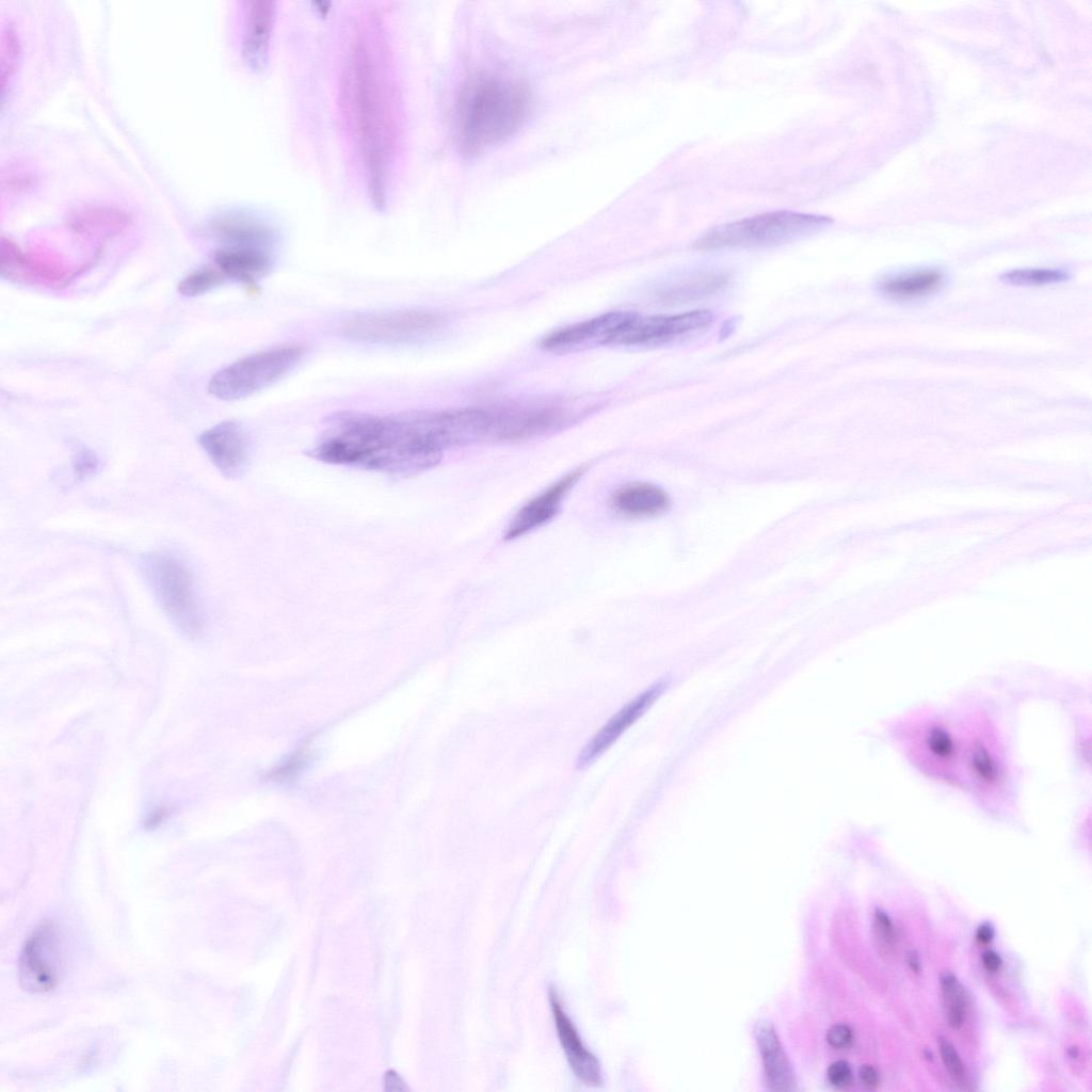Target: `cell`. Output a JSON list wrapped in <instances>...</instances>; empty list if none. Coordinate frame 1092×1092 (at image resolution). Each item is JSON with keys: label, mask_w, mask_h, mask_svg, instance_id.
Instances as JSON below:
<instances>
[{"label": "cell", "mask_w": 1092, "mask_h": 1092, "mask_svg": "<svg viewBox=\"0 0 1092 1092\" xmlns=\"http://www.w3.org/2000/svg\"><path fill=\"white\" fill-rule=\"evenodd\" d=\"M530 96L526 85L493 74H479L464 85L456 106L461 151L476 156L512 136L525 122Z\"/></svg>", "instance_id": "cell-1"}, {"label": "cell", "mask_w": 1092, "mask_h": 1092, "mask_svg": "<svg viewBox=\"0 0 1092 1092\" xmlns=\"http://www.w3.org/2000/svg\"><path fill=\"white\" fill-rule=\"evenodd\" d=\"M378 55L363 44L354 51L348 76V96L352 107L359 146L372 179L381 182L391 154V96L382 78Z\"/></svg>", "instance_id": "cell-2"}, {"label": "cell", "mask_w": 1092, "mask_h": 1092, "mask_svg": "<svg viewBox=\"0 0 1092 1092\" xmlns=\"http://www.w3.org/2000/svg\"><path fill=\"white\" fill-rule=\"evenodd\" d=\"M895 732L903 752L922 773L954 786L964 783L962 735L949 721L920 712L903 719Z\"/></svg>", "instance_id": "cell-3"}, {"label": "cell", "mask_w": 1092, "mask_h": 1092, "mask_svg": "<svg viewBox=\"0 0 1092 1092\" xmlns=\"http://www.w3.org/2000/svg\"><path fill=\"white\" fill-rule=\"evenodd\" d=\"M830 223L823 215L768 212L716 226L698 238L694 247L716 251L777 245L814 234Z\"/></svg>", "instance_id": "cell-4"}, {"label": "cell", "mask_w": 1092, "mask_h": 1092, "mask_svg": "<svg viewBox=\"0 0 1092 1092\" xmlns=\"http://www.w3.org/2000/svg\"><path fill=\"white\" fill-rule=\"evenodd\" d=\"M962 741L965 781L985 804L1001 806L1009 789V769L996 728L983 714H974Z\"/></svg>", "instance_id": "cell-5"}, {"label": "cell", "mask_w": 1092, "mask_h": 1092, "mask_svg": "<svg viewBox=\"0 0 1092 1092\" xmlns=\"http://www.w3.org/2000/svg\"><path fill=\"white\" fill-rule=\"evenodd\" d=\"M305 347L289 342L244 356L218 371L208 391L225 401L250 397L287 375L305 355Z\"/></svg>", "instance_id": "cell-6"}, {"label": "cell", "mask_w": 1092, "mask_h": 1092, "mask_svg": "<svg viewBox=\"0 0 1092 1092\" xmlns=\"http://www.w3.org/2000/svg\"><path fill=\"white\" fill-rule=\"evenodd\" d=\"M142 566L158 604L171 621L189 635L198 633L203 627L202 608L187 567L163 553L147 555Z\"/></svg>", "instance_id": "cell-7"}, {"label": "cell", "mask_w": 1092, "mask_h": 1092, "mask_svg": "<svg viewBox=\"0 0 1092 1092\" xmlns=\"http://www.w3.org/2000/svg\"><path fill=\"white\" fill-rule=\"evenodd\" d=\"M444 323L441 315L404 309L360 314L349 319L342 331L349 338L373 343H408L429 337Z\"/></svg>", "instance_id": "cell-8"}, {"label": "cell", "mask_w": 1092, "mask_h": 1092, "mask_svg": "<svg viewBox=\"0 0 1092 1092\" xmlns=\"http://www.w3.org/2000/svg\"><path fill=\"white\" fill-rule=\"evenodd\" d=\"M712 321V312L705 309L653 316H640L631 312L619 330L612 346L661 344L705 328Z\"/></svg>", "instance_id": "cell-9"}, {"label": "cell", "mask_w": 1092, "mask_h": 1092, "mask_svg": "<svg viewBox=\"0 0 1092 1092\" xmlns=\"http://www.w3.org/2000/svg\"><path fill=\"white\" fill-rule=\"evenodd\" d=\"M489 411L487 440L519 441L543 435L566 421V411L553 403L508 405Z\"/></svg>", "instance_id": "cell-10"}, {"label": "cell", "mask_w": 1092, "mask_h": 1092, "mask_svg": "<svg viewBox=\"0 0 1092 1092\" xmlns=\"http://www.w3.org/2000/svg\"><path fill=\"white\" fill-rule=\"evenodd\" d=\"M19 982L25 991L48 993L60 976V956L53 925L44 921L26 938L19 957Z\"/></svg>", "instance_id": "cell-11"}, {"label": "cell", "mask_w": 1092, "mask_h": 1092, "mask_svg": "<svg viewBox=\"0 0 1092 1092\" xmlns=\"http://www.w3.org/2000/svg\"><path fill=\"white\" fill-rule=\"evenodd\" d=\"M629 311H610L597 317L558 328L546 335L541 348L552 353H571L612 342Z\"/></svg>", "instance_id": "cell-12"}, {"label": "cell", "mask_w": 1092, "mask_h": 1092, "mask_svg": "<svg viewBox=\"0 0 1092 1092\" xmlns=\"http://www.w3.org/2000/svg\"><path fill=\"white\" fill-rule=\"evenodd\" d=\"M198 443L214 466L226 477H239L247 466L251 445L243 424L236 419L204 431Z\"/></svg>", "instance_id": "cell-13"}, {"label": "cell", "mask_w": 1092, "mask_h": 1092, "mask_svg": "<svg viewBox=\"0 0 1092 1092\" xmlns=\"http://www.w3.org/2000/svg\"><path fill=\"white\" fill-rule=\"evenodd\" d=\"M584 470L580 466L569 471L526 502L511 519L503 539L516 540L548 524L558 514L563 500Z\"/></svg>", "instance_id": "cell-14"}, {"label": "cell", "mask_w": 1092, "mask_h": 1092, "mask_svg": "<svg viewBox=\"0 0 1092 1092\" xmlns=\"http://www.w3.org/2000/svg\"><path fill=\"white\" fill-rule=\"evenodd\" d=\"M549 1000L557 1034L571 1070L585 1086H600L603 1081L600 1064L595 1055L584 1046L574 1023L563 1008L558 993L552 989L549 992Z\"/></svg>", "instance_id": "cell-15"}, {"label": "cell", "mask_w": 1092, "mask_h": 1092, "mask_svg": "<svg viewBox=\"0 0 1092 1092\" xmlns=\"http://www.w3.org/2000/svg\"><path fill=\"white\" fill-rule=\"evenodd\" d=\"M663 685L645 690L619 710L584 745L579 753L578 766L584 767L599 757L654 703Z\"/></svg>", "instance_id": "cell-16"}, {"label": "cell", "mask_w": 1092, "mask_h": 1092, "mask_svg": "<svg viewBox=\"0 0 1092 1092\" xmlns=\"http://www.w3.org/2000/svg\"><path fill=\"white\" fill-rule=\"evenodd\" d=\"M218 270L227 277L254 285L273 267L272 247L223 244L214 252Z\"/></svg>", "instance_id": "cell-17"}, {"label": "cell", "mask_w": 1092, "mask_h": 1092, "mask_svg": "<svg viewBox=\"0 0 1092 1092\" xmlns=\"http://www.w3.org/2000/svg\"><path fill=\"white\" fill-rule=\"evenodd\" d=\"M762 1060L765 1077L770 1090L790 1091L794 1077L774 1027L767 1021L757 1022L754 1029Z\"/></svg>", "instance_id": "cell-18"}, {"label": "cell", "mask_w": 1092, "mask_h": 1092, "mask_svg": "<svg viewBox=\"0 0 1092 1092\" xmlns=\"http://www.w3.org/2000/svg\"><path fill=\"white\" fill-rule=\"evenodd\" d=\"M612 509L629 518H643L664 512L670 504L667 493L651 483L631 482L616 488L611 495Z\"/></svg>", "instance_id": "cell-19"}, {"label": "cell", "mask_w": 1092, "mask_h": 1092, "mask_svg": "<svg viewBox=\"0 0 1092 1092\" xmlns=\"http://www.w3.org/2000/svg\"><path fill=\"white\" fill-rule=\"evenodd\" d=\"M245 9V21L242 38L243 52L254 64L264 60L275 10L270 3L248 2Z\"/></svg>", "instance_id": "cell-20"}, {"label": "cell", "mask_w": 1092, "mask_h": 1092, "mask_svg": "<svg viewBox=\"0 0 1092 1092\" xmlns=\"http://www.w3.org/2000/svg\"><path fill=\"white\" fill-rule=\"evenodd\" d=\"M729 278L724 271H700L667 286L660 296L670 303H688L719 292Z\"/></svg>", "instance_id": "cell-21"}, {"label": "cell", "mask_w": 1092, "mask_h": 1092, "mask_svg": "<svg viewBox=\"0 0 1092 1092\" xmlns=\"http://www.w3.org/2000/svg\"><path fill=\"white\" fill-rule=\"evenodd\" d=\"M942 272L933 269L918 270L884 279L881 292L896 301H912L934 293L942 285Z\"/></svg>", "instance_id": "cell-22"}, {"label": "cell", "mask_w": 1092, "mask_h": 1092, "mask_svg": "<svg viewBox=\"0 0 1092 1092\" xmlns=\"http://www.w3.org/2000/svg\"><path fill=\"white\" fill-rule=\"evenodd\" d=\"M942 989L946 1019L952 1028H960L965 1016V997L962 986L954 976L945 975L942 978Z\"/></svg>", "instance_id": "cell-23"}, {"label": "cell", "mask_w": 1092, "mask_h": 1092, "mask_svg": "<svg viewBox=\"0 0 1092 1092\" xmlns=\"http://www.w3.org/2000/svg\"><path fill=\"white\" fill-rule=\"evenodd\" d=\"M224 275L215 269L203 268L184 276L177 286L178 292L187 298L207 293L223 282Z\"/></svg>", "instance_id": "cell-24"}, {"label": "cell", "mask_w": 1092, "mask_h": 1092, "mask_svg": "<svg viewBox=\"0 0 1092 1092\" xmlns=\"http://www.w3.org/2000/svg\"><path fill=\"white\" fill-rule=\"evenodd\" d=\"M1000 278L1016 286H1042L1065 280L1069 274L1057 269H1017L1005 273Z\"/></svg>", "instance_id": "cell-25"}, {"label": "cell", "mask_w": 1092, "mask_h": 1092, "mask_svg": "<svg viewBox=\"0 0 1092 1092\" xmlns=\"http://www.w3.org/2000/svg\"><path fill=\"white\" fill-rule=\"evenodd\" d=\"M938 1047L946 1070L956 1081L963 1083L965 1081L964 1065L954 1046L947 1039L941 1037Z\"/></svg>", "instance_id": "cell-26"}, {"label": "cell", "mask_w": 1092, "mask_h": 1092, "mask_svg": "<svg viewBox=\"0 0 1092 1092\" xmlns=\"http://www.w3.org/2000/svg\"><path fill=\"white\" fill-rule=\"evenodd\" d=\"M828 1079L834 1087L845 1089L852 1085L853 1075L850 1065L842 1060L833 1062L828 1069Z\"/></svg>", "instance_id": "cell-27"}, {"label": "cell", "mask_w": 1092, "mask_h": 1092, "mask_svg": "<svg viewBox=\"0 0 1092 1092\" xmlns=\"http://www.w3.org/2000/svg\"><path fill=\"white\" fill-rule=\"evenodd\" d=\"M826 1040L832 1047L842 1049L852 1043L853 1033L849 1026L836 1024L828 1030Z\"/></svg>", "instance_id": "cell-28"}, {"label": "cell", "mask_w": 1092, "mask_h": 1092, "mask_svg": "<svg viewBox=\"0 0 1092 1092\" xmlns=\"http://www.w3.org/2000/svg\"><path fill=\"white\" fill-rule=\"evenodd\" d=\"M874 931L881 944L890 946L894 942V928L885 912L877 910L874 914Z\"/></svg>", "instance_id": "cell-29"}, {"label": "cell", "mask_w": 1092, "mask_h": 1092, "mask_svg": "<svg viewBox=\"0 0 1092 1092\" xmlns=\"http://www.w3.org/2000/svg\"><path fill=\"white\" fill-rule=\"evenodd\" d=\"M97 457L91 450L84 447L77 449L74 457V466L75 470L79 475L85 476L87 473H92L97 468Z\"/></svg>", "instance_id": "cell-30"}, {"label": "cell", "mask_w": 1092, "mask_h": 1092, "mask_svg": "<svg viewBox=\"0 0 1092 1092\" xmlns=\"http://www.w3.org/2000/svg\"><path fill=\"white\" fill-rule=\"evenodd\" d=\"M858 1074L861 1081L867 1089L874 1090L879 1086V1074L872 1065H862L860 1067Z\"/></svg>", "instance_id": "cell-31"}, {"label": "cell", "mask_w": 1092, "mask_h": 1092, "mask_svg": "<svg viewBox=\"0 0 1092 1092\" xmlns=\"http://www.w3.org/2000/svg\"><path fill=\"white\" fill-rule=\"evenodd\" d=\"M982 962L984 967L990 971L998 970L1002 964L1000 957L993 950H986L983 952Z\"/></svg>", "instance_id": "cell-32"}, {"label": "cell", "mask_w": 1092, "mask_h": 1092, "mask_svg": "<svg viewBox=\"0 0 1092 1092\" xmlns=\"http://www.w3.org/2000/svg\"><path fill=\"white\" fill-rule=\"evenodd\" d=\"M385 1086L388 1091H403L405 1086L395 1072H388L385 1076Z\"/></svg>", "instance_id": "cell-33"}, {"label": "cell", "mask_w": 1092, "mask_h": 1092, "mask_svg": "<svg viewBox=\"0 0 1092 1092\" xmlns=\"http://www.w3.org/2000/svg\"><path fill=\"white\" fill-rule=\"evenodd\" d=\"M993 935H994L993 927L990 924H987V922L982 924L978 928V930H977V940L980 943H982V944H986V943L991 942L992 938H993Z\"/></svg>", "instance_id": "cell-34"}, {"label": "cell", "mask_w": 1092, "mask_h": 1092, "mask_svg": "<svg viewBox=\"0 0 1092 1092\" xmlns=\"http://www.w3.org/2000/svg\"><path fill=\"white\" fill-rule=\"evenodd\" d=\"M908 962H909V965L911 966V968L913 970H915V971L919 970V961H918L917 954L914 951H911L908 954Z\"/></svg>", "instance_id": "cell-35"}]
</instances>
